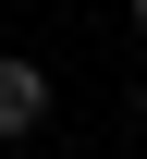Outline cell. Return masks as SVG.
<instances>
[{
  "label": "cell",
  "mask_w": 147,
  "mask_h": 159,
  "mask_svg": "<svg viewBox=\"0 0 147 159\" xmlns=\"http://www.w3.org/2000/svg\"><path fill=\"white\" fill-rule=\"evenodd\" d=\"M49 122V74L37 61H0V135H37Z\"/></svg>",
  "instance_id": "obj_1"
},
{
  "label": "cell",
  "mask_w": 147,
  "mask_h": 159,
  "mask_svg": "<svg viewBox=\"0 0 147 159\" xmlns=\"http://www.w3.org/2000/svg\"><path fill=\"white\" fill-rule=\"evenodd\" d=\"M135 37H147V0H135Z\"/></svg>",
  "instance_id": "obj_2"
}]
</instances>
